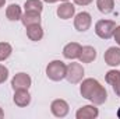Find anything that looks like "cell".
Returning a JSON list of instances; mask_svg holds the SVG:
<instances>
[{
  "instance_id": "1",
  "label": "cell",
  "mask_w": 120,
  "mask_h": 119,
  "mask_svg": "<svg viewBox=\"0 0 120 119\" xmlns=\"http://www.w3.org/2000/svg\"><path fill=\"white\" fill-rule=\"evenodd\" d=\"M66 71H67V64L61 60H52L46 66V76L52 81H61L66 79Z\"/></svg>"
},
{
  "instance_id": "2",
  "label": "cell",
  "mask_w": 120,
  "mask_h": 119,
  "mask_svg": "<svg viewBox=\"0 0 120 119\" xmlns=\"http://www.w3.org/2000/svg\"><path fill=\"white\" fill-rule=\"evenodd\" d=\"M84 67L81 63L71 62L67 64V71H66V79L70 84H78L84 79Z\"/></svg>"
},
{
  "instance_id": "3",
  "label": "cell",
  "mask_w": 120,
  "mask_h": 119,
  "mask_svg": "<svg viewBox=\"0 0 120 119\" xmlns=\"http://www.w3.org/2000/svg\"><path fill=\"white\" fill-rule=\"evenodd\" d=\"M116 30V23L112 20H99L95 24V34L101 39H109L113 36V32Z\"/></svg>"
},
{
  "instance_id": "4",
  "label": "cell",
  "mask_w": 120,
  "mask_h": 119,
  "mask_svg": "<svg viewBox=\"0 0 120 119\" xmlns=\"http://www.w3.org/2000/svg\"><path fill=\"white\" fill-rule=\"evenodd\" d=\"M91 24H92V17L87 11H81L74 17V28L80 32L88 31L91 28Z\"/></svg>"
},
{
  "instance_id": "5",
  "label": "cell",
  "mask_w": 120,
  "mask_h": 119,
  "mask_svg": "<svg viewBox=\"0 0 120 119\" xmlns=\"http://www.w3.org/2000/svg\"><path fill=\"white\" fill-rule=\"evenodd\" d=\"M32 84V79L30 74L27 73H17L13 79H11V87L13 90H30Z\"/></svg>"
},
{
  "instance_id": "6",
  "label": "cell",
  "mask_w": 120,
  "mask_h": 119,
  "mask_svg": "<svg viewBox=\"0 0 120 119\" xmlns=\"http://www.w3.org/2000/svg\"><path fill=\"white\" fill-rule=\"evenodd\" d=\"M105 63L110 67H117L120 66V46H110L106 49L103 53Z\"/></svg>"
},
{
  "instance_id": "7",
  "label": "cell",
  "mask_w": 120,
  "mask_h": 119,
  "mask_svg": "<svg viewBox=\"0 0 120 119\" xmlns=\"http://www.w3.org/2000/svg\"><path fill=\"white\" fill-rule=\"evenodd\" d=\"M50 111L52 114L56 116V118H64L68 115V111H70V107L67 104V101L61 99V98H57L55 101H52L50 104Z\"/></svg>"
},
{
  "instance_id": "8",
  "label": "cell",
  "mask_w": 120,
  "mask_h": 119,
  "mask_svg": "<svg viewBox=\"0 0 120 119\" xmlns=\"http://www.w3.org/2000/svg\"><path fill=\"white\" fill-rule=\"evenodd\" d=\"M101 86V83L95 79H85L81 81V86H80V92L82 95V98L85 99H90L91 95L94 94V91Z\"/></svg>"
},
{
  "instance_id": "9",
  "label": "cell",
  "mask_w": 120,
  "mask_h": 119,
  "mask_svg": "<svg viewBox=\"0 0 120 119\" xmlns=\"http://www.w3.org/2000/svg\"><path fill=\"white\" fill-rule=\"evenodd\" d=\"M98 116H99V109L96 108L95 104L84 105V107L78 108V111L75 112V118L77 119H95Z\"/></svg>"
},
{
  "instance_id": "10",
  "label": "cell",
  "mask_w": 120,
  "mask_h": 119,
  "mask_svg": "<svg viewBox=\"0 0 120 119\" xmlns=\"http://www.w3.org/2000/svg\"><path fill=\"white\" fill-rule=\"evenodd\" d=\"M13 101L17 107L25 108L31 104V94L28 90H14V97Z\"/></svg>"
},
{
  "instance_id": "11",
  "label": "cell",
  "mask_w": 120,
  "mask_h": 119,
  "mask_svg": "<svg viewBox=\"0 0 120 119\" xmlns=\"http://www.w3.org/2000/svg\"><path fill=\"white\" fill-rule=\"evenodd\" d=\"M56 14H57V17L61 18V20H70L75 14V7L70 1H63L59 7H57Z\"/></svg>"
},
{
  "instance_id": "12",
  "label": "cell",
  "mask_w": 120,
  "mask_h": 119,
  "mask_svg": "<svg viewBox=\"0 0 120 119\" xmlns=\"http://www.w3.org/2000/svg\"><path fill=\"white\" fill-rule=\"evenodd\" d=\"M81 45L78 42H68L64 48H63V56L68 60L78 59L80 52H81Z\"/></svg>"
},
{
  "instance_id": "13",
  "label": "cell",
  "mask_w": 120,
  "mask_h": 119,
  "mask_svg": "<svg viewBox=\"0 0 120 119\" xmlns=\"http://www.w3.org/2000/svg\"><path fill=\"white\" fill-rule=\"evenodd\" d=\"M105 79H106V83L112 86L115 94H116L117 97H120V71L119 70H116V69L109 70V71L106 73Z\"/></svg>"
},
{
  "instance_id": "14",
  "label": "cell",
  "mask_w": 120,
  "mask_h": 119,
  "mask_svg": "<svg viewBox=\"0 0 120 119\" xmlns=\"http://www.w3.org/2000/svg\"><path fill=\"white\" fill-rule=\"evenodd\" d=\"M95 59H96V49L94 46L87 45V46L81 48V52L78 56V60L81 63H92Z\"/></svg>"
},
{
  "instance_id": "15",
  "label": "cell",
  "mask_w": 120,
  "mask_h": 119,
  "mask_svg": "<svg viewBox=\"0 0 120 119\" xmlns=\"http://www.w3.org/2000/svg\"><path fill=\"white\" fill-rule=\"evenodd\" d=\"M106 99H108V91H106V88L102 84L94 91V94L91 95V98H90V101L92 104H95V105H102V104L106 102Z\"/></svg>"
},
{
  "instance_id": "16",
  "label": "cell",
  "mask_w": 120,
  "mask_h": 119,
  "mask_svg": "<svg viewBox=\"0 0 120 119\" xmlns=\"http://www.w3.org/2000/svg\"><path fill=\"white\" fill-rule=\"evenodd\" d=\"M21 23L24 27H30L34 24H41V13L36 11H25L21 17Z\"/></svg>"
},
{
  "instance_id": "17",
  "label": "cell",
  "mask_w": 120,
  "mask_h": 119,
  "mask_svg": "<svg viewBox=\"0 0 120 119\" xmlns=\"http://www.w3.org/2000/svg\"><path fill=\"white\" fill-rule=\"evenodd\" d=\"M25 28H27V36L31 41L38 42V41H41L43 38V30H42L41 24H34V25L25 27Z\"/></svg>"
},
{
  "instance_id": "18",
  "label": "cell",
  "mask_w": 120,
  "mask_h": 119,
  "mask_svg": "<svg viewBox=\"0 0 120 119\" xmlns=\"http://www.w3.org/2000/svg\"><path fill=\"white\" fill-rule=\"evenodd\" d=\"M6 17L10 20V21H21V17H22V11H21V7L18 4H10L7 8H6Z\"/></svg>"
},
{
  "instance_id": "19",
  "label": "cell",
  "mask_w": 120,
  "mask_h": 119,
  "mask_svg": "<svg viewBox=\"0 0 120 119\" xmlns=\"http://www.w3.org/2000/svg\"><path fill=\"white\" fill-rule=\"evenodd\" d=\"M96 7L102 14H110L115 10V0H96Z\"/></svg>"
},
{
  "instance_id": "20",
  "label": "cell",
  "mask_w": 120,
  "mask_h": 119,
  "mask_svg": "<svg viewBox=\"0 0 120 119\" xmlns=\"http://www.w3.org/2000/svg\"><path fill=\"white\" fill-rule=\"evenodd\" d=\"M24 10L25 11H36V13H42L43 10V3L41 0H27L24 3Z\"/></svg>"
},
{
  "instance_id": "21",
  "label": "cell",
  "mask_w": 120,
  "mask_h": 119,
  "mask_svg": "<svg viewBox=\"0 0 120 119\" xmlns=\"http://www.w3.org/2000/svg\"><path fill=\"white\" fill-rule=\"evenodd\" d=\"M13 53V48L8 42H0V62L7 60Z\"/></svg>"
},
{
  "instance_id": "22",
  "label": "cell",
  "mask_w": 120,
  "mask_h": 119,
  "mask_svg": "<svg viewBox=\"0 0 120 119\" xmlns=\"http://www.w3.org/2000/svg\"><path fill=\"white\" fill-rule=\"evenodd\" d=\"M8 79V69L4 64H0V83H4Z\"/></svg>"
},
{
  "instance_id": "23",
  "label": "cell",
  "mask_w": 120,
  "mask_h": 119,
  "mask_svg": "<svg viewBox=\"0 0 120 119\" xmlns=\"http://www.w3.org/2000/svg\"><path fill=\"white\" fill-rule=\"evenodd\" d=\"M113 38H115L116 44L120 46V25H116V30L113 32Z\"/></svg>"
},
{
  "instance_id": "24",
  "label": "cell",
  "mask_w": 120,
  "mask_h": 119,
  "mask_svg": "<svg viewBox=\"0 0 120 119\" xmlns=\"http://www.w3.org/2000/svg\"><path fill=\"white\" fill-rule=\"evenodd\" d=\"M92 1H94V0H74V3H75L77 6H88Z\"/></svg>"
},
{
  "instance_id": "25",
  "label": "cell",
  "mask_w": 120,
  "mask_h": 119,
  "mask_svg": "<svg viewBox=\"0 0 120 119\" xmlns=\"http://www.w3.org/2000/svg\"><path fill=\"white\" fill-rule=\"evenodd\" d=\"M45 3H49V4H52V3H56V1H68V0H43Z\"/></svg>"
},
{
  "instance_id": "26",
  "label": "cell",
  "mask_w": 120,
  "mask_h": 119,
  "mask_svg": "<svg viewBox=\"0 0 120 119\" xmlns=\"http://www.w3.org/2000/svg\"><path fill=\"white\" fill-rule=\"evenodd\" d=\"M1 118H4V111L0 108V119H1Z\"/></svg>"
},
{
  "instance_id": "27",
  "label": "cell",
  "mask_w": 120,
  "mask_h": 119,
  "mask_svg": "<svg viewBox=\"0 0 120 119\" xmlns=\"http://www.w3.org/2000/svg\"><path fill=\"white\" fill-rule=\"evenodd\" d=\"M4 4H6V0H0V8H1Z\"/></svg>"
},
{
  "instance_id": "28",
  "label": "cell",
  "mask_w": 120,
  "mask_h": 119,
  "mask_svg": "<svg viewBox=\"0 0 120 119\" xmlns=\"http://www.w3.org/2000/svg\"><path fill=\"white\" fill-rule=\"evenodd\" d=\"M117 118H120V108L117 109Z\"/></svg>"
},
{
  "instance_id": "29",
  "label": "cell",
  "mask_w": 120,
  "mask_h": 119,
  "mask_svg": "<svg viewBox=\"0 0 120 119\" xmlns=\"http://www.w3.org/2000/svg\"><path fill=\"white\" fill-rule=\"evenodd\" d=\"M0 84H1V83H0Z\"/></svg>"
}]
</instances>
